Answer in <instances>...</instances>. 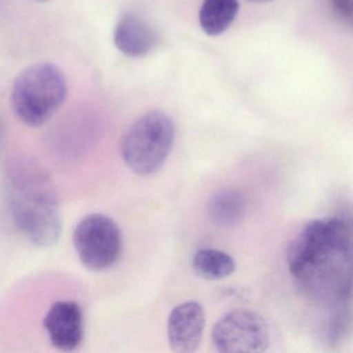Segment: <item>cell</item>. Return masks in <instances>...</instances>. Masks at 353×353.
<instances>
[{
  "instance_id": "8fae6325",
  "label": "cell",
  "mask_w": 353,
  "mask_h": 353,
  "mask_svg": "<svg viewBox=\"0 0 353 353\" xmlns=\"http://www.w3.org/2000/svg\"><path fill=\"white\" fill-rule=\"evenodd\" d=\"M239 10V0H203L199 11L200 26L208 36H220L230 28Z\"/></svg>"
},
{
  "instance_id": "7c38bea8",
  "label": "cell",
  "mask_w": 353,
  "mask_h": 353,
  "mask_svg": "<svg viewBox=\"0 0 353 353\" xmlns=\"http://www.w3.org/2000/svg\"><path fill=\"white\" fill-rule=\"evenodd\" d=\"M192 268L198 276L205 280H222L233 274L235 261L222 250L204 248L194 254Z\"/></svg>"
},
{
  "instance_id": "7a4b0ae2",
  "label": "cell",
  "mask_w": 353,
  "mask_h": 353,
  "mask_svg": "<svg viewBox=\"0 0 353 353\" xmlns=\"http://www.w3.org/2000/svg\"><path fill=\"white\" fill-rule=\"evenodd\" d=\"M5 195L20 234L40 248L52 247L63 232L59 192L48 171L34 159L17 156L6 167Z\"/></svg>"
},
{
  "instance_id": "5b68a950",
  "label": "cell",
  "mask_w": 353,
  "mask_h": 353,
  "mask_svg": "<svg viewBox=\"0 0 353 353\" xmlns=\"http://www.w3.org/2000/svg\"><path fill=\"white\" fill-rule=\"evenodd\" d=\"M73 245L80 261L88 270L103 272L114 266L123 253V234L108 216H84L73 232Z\"/></svg>"
},
{
  "instance_id": "30bf717a",
  "label": "cell",
  "mask_w": 353,
  "mask_h": 353,
  "mask_svg": "<svg viewBox=\"0 0 353 353\" xmlns=\"http://www.w3.org/2000/svg\"><path fill=\"white\" fill-rule=\"evenodd\" d=\"M247 210V201L243 194L234 189H223L210 197L208 214L212 223L228 227L239 223Z\"/></svg>"
},
{
  "instance_id": "8992f818",
  "label": "cell",
  "mask_w": 353,
  "mask_h": 353,
  "mask_svg": "<svg viewBox=\"0 0 353 353\" xmlns=\"http://www.w3.org/2000/svg\"><path fill=\"white\" fill-rule=\"evenodd\" d=\"M212 336L220 352H264L270 344L268 322L250 309H235L225 314L214 325Z\"/></svg>"
},
{
  "instance_id": "5bb4252c",
  "label": "cell",
  "mask_w": 353,
  "mask_h": 353,
  "mask_svg": "<svg viewBox=\"0 0 353 353\" xmlns=\"http://www.w3.org/2000/svg\"><path fill=\"white\" fill-rule=\"evenodd\" d=\"M247 1H249V3H270V1H272V0H247Z\"/></svg>"
},
{
  "instance_id": "277c9868",
  "label": "cell",
  "mask_w": 353,
  "mask_h": 353,
  "mask_svg": "<svg viewBox=\"0 0 353 353\" xmlns=\"http://www.w3.org/2000/svg\"><path fill=\"white\" fill-rule=\"evenodd\" d=\"M175 140V125L163 111L138 119L121 138V154L130 170L140 176L158 172L166 162Z\"/></svg>"
},
{
  "instance_id": "4fadbf2b",
  "label": "cell",
  "mask_w": 353,
  "mask_h": 353,
  "mask_svg": "<svg viewBox=\"0 0 353 353\" xmlns=\"http://www.w3.org/2000/svg\"><path fill=\"white\" fill-rule=\"evenodd\" d=\"M332 13L343 23L350 26L353 16V0H330Z\"/></svg>"
},
{
  "instance_id": "ba28073f",
  "label": "cell",
  "mask_w": 353,
  "mask_h": 353,
  "mask_svg": "<svg viewBox=\"0 0 353 353\" xmlns=\"http://www.w3.org/2000/svg\"><path fill=\"white\" fill-rule=\"evenodd\" d=\"M205 311L196 301H183L173 307L167 323L170 348L177 353L197 350L205 328Z\"/></svg>"
},
{
  "instance_id": "9a60e30c",
  "label": "cell",
  "mask_w": 353,
  "mask_h": 353,
  "mask_svg": "<svg viewBox=\"0 0 353 353\" xmlns=\"http://www.w3.org/2000/svg\"><path fill=\"white\" fill-rule=\"evenodd\" d=\"M30 1H32V3H49V1H51V0H30Z\"/></svg>"
},
{
  "instance_id": "6da1fadb",
  "label": "cell",
  "mask_w": 353,
  "mask_h": 353,
  "mask_svg": "<svg viewBox=\"0 0 353 353\" xmlns=\"http://www.w3.org/2000/svg\"><path fill=\"white\" fill-rule=\"evenodd\" d=\"M351 227L339 216L307 223L287 248L293 278L318 301L332 307L350 297Z\"/></svg>"
},
{
  "instance_id": "3957f363",
  "label": "cell",
  "mask_w": 353,
  "mask_h": 353,
  "mask_svg": "<svg viewBox=\"0 0 353 353\" xmlns=\"http://www.w3.org/2000/svg\"><path fill=\"white\" fill-rule=\"evenodd\" d=\"M68 96V82L61 68L49 61L26 68L14 82L11 104L17 119L30 128L50 121Z\"/></svg>"
},
{
  "instance_id": "2e32d148",
  "label": "cell",
  "mask_w": 353,
  "mask_h": 353,
  "mask_svg": "<svg viewBox=\"0 0 353 353\" xmlns=\"http://www.w3.org/2000/svg\"><path fill=\"white\" fill-rule=\"evenodd\" d=\"M0 138H1V125H0Z\"/></svg>"
},
{
  "instance_id": "9c48e42d",
  "label": "cell",
  "mask_w": 353,
  "mask_h": 353,
  "mask_svg": "<svg viewBox=\"0 0 353 353\" xmlns=\"http://www.w3.org/2000/svg\"><path fill=\"white\" fill-rule=\"evenodd\" d=\"M158 40L154 28L143 18L132 12H128L119 18L113 34L115 47L123 54L134 59L152 53Z\"/></svg>"
},
{
  "instance_id": "52a82bcc",
  "label": "cell",
  "mask_w": 353,
  "mask_h": 353,
  "mask_svg": "<svg viewBox=\"0 0 353 353\" xmlns=\"http://www.w3.org/2000/svg\"><path fill=\"white\" fill-rule=\"evenodd\" d=\"M43 325L51 344L59 350L71 352L82 344L84 315L77 301H55L45 315Z\"/></svg>"
}]
</instances>
